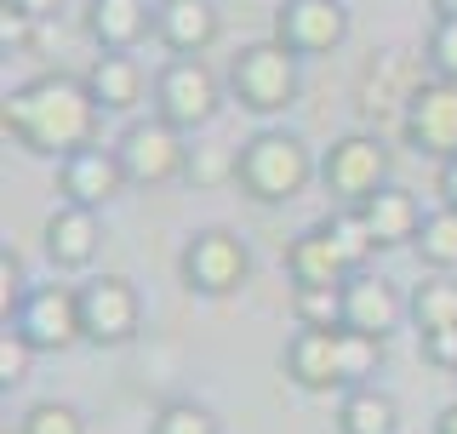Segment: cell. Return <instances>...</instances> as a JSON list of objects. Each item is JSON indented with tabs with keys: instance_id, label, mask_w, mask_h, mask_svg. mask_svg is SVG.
I'll return each instance as SVG.
<instances>
[{
	"instance_id": "1",
	"label": "cell",
	"mask_w": 457,
	"mask_h": 434,
	"mask_svg": "<svg viewBox=\"0 0 457 434\" xmlns=\"http://www.w3.org/2000/svg\"><path fill=\"white\" fill-rule=\"evenodd\" d=\"M97 97L92 86L75 75H40L29 86H12L6 104H0V126L18 143L23 154L40 161H69V154L92 149L97 138Z\"/></svg>"
},
{
	"instance_id": "2",
	"label": "cell",
	"mask_w": 457,
	"mask_h": 434,
	"mask_svg": "<svg viewBox=\"0 0 457 434\" xmlns=\"http://www.w3.org/2000/svg\"><path fill=\"white\" fill-rule=\"evenodd\" d=\"M314 178H320L314 149L297 132H280V126H269V132H257L235 149V183L257 206H286V200H297Z\"/></svg>"
},
{
	"instance_id": "3",
	"label": "cell",
	"mask_w": 457,
	"mask_h": 434,
	"mask_svg": "<svg viewBox=\"0 0 457 434\" xmlns=\"http://www.w3.org/2000/svg\"><path fill=\"white\" fill-rule=\"evenodd\" d=\"M297 57L280 40H252L228 63V92L246 114H286L297 104Z\"/></svg>"
},
{
	"instance_id": "4",
	"label": "cell",
	"mask_w": 457,
	"mask_h": 434,
	"mask_svg": "<svg viewBox=\"0 0 457 434\" xmlns=\"http://www.w3.org/2000/svg\"><path fill=\"white\" fill-rule=\"evenodd\" d=\"M120 154V171L132 189H166L171 178H189V149H183V132L166 126L161 114L154 121H132L114 143Z\"/></svg>"
},
{
	"instance_id": "5",
	"label": "cell",
	"mask_w": 457,
	"mask_h": 434,
	"mask_svg": "<svg viewBox=\"0 0 457 434\" xmlns=\"http://www.w3.org/2000/svg\"><path fill=\"white\" fill-rule=\"evenodd\" d=\"M6 326L18 331L35 355H69L75 343H86V331H80V292H69V286H29Z\"/></svg>"
},
{
	"instance_id": "6",
	"label": "cell",
	"mask_w": 457,
	"mask_h": 434,
	"mask_svg": "<svg viewBox=\"0 0 457 434\" xmlns=\"http://www.w3.org/2000/svg\"><path fill=\"white\" fill-rule=\"evenodd\" d=\"M223 109V86L200 57H171V63L154 75V114L178 132H195V126H212Z\"/></svg>"
},
{
	"instance_id": "7",
	"label": "cell",
	"mask_w": 457,
	"mask_h": 434,
	"mask_svg": "<svg viewBox=\"0 0 457 434\" xmlns=\"http://www.w3.org/2000/svg\"><path fill=\"white\" fill-rule=\"evenodd\" d=\"M178 269H183V286H189V292L228 297V292L246 286L252 252H246V240H240L235 229H195L189 246H183V257H178Z\"/></svg>"
},
{
	"instance_id": "8",
	"label": "cell",
	"mask_w": 457,
	"mask_h": 434,
	"mask_svg": "<svg viewBox=\"0 0 457 434\" xmlns=\"http://www.w3.org/2000/svg\"><path fill=\"white\" fill-rule=\"evenodd\" d=\"M389 166H395V154L383 149V138L343 132L332 149L320 154V183H326V195L343 200V206H361V200H371L383 183H389Z\"/></svg>"
},
{
	"instance_id": "9",
	"label": "cell",
	"mask_w": 457,
	"mask_h": 434,
	"mask_svg": "<svg viewBox=\"0 0 457 434\" xmlns=\"http://www.w3.org/2000/svg\"><path fill=\"white\" fill-rule=\"evenodd\" d=\"M80 292V331L86 343L97 349H120V343L137 338L143 326V303H137V286L126 274H97V280L75 286Z\"/></svg>"
},
{
	"instance_id": "10",
	"label": "cell",
	"mask_w": 457,
	"mask_h": 434,
	"mask_svg": "<svg viewBox=\"0 0 457 434\" xmlns=\"http://www.w3.org/2000/svg\"><path fill=\"white\" fill-rule=\"evenodd\" d=\"M400 138L406 149L428 161H452L457 154V80H423L411 104L400 109Z\"/></svg>"
},
{
	"instance_id": "11",
	"label": "cell",
	"mask_w": 457,
	"mask_h": 434,
	"mask_svg": "<svg viewBox=\"0 0 457 434\" xmlns=\"http://www.w3.org/2000/svg\"><path fill=\"white\" fill-rule=\"evenodd\" d=\"M275 40L292 57H320L349 40V6L343 0H280L275 6Z\"/></svg>"
},
{
	"instance_id": "12",
	"label": "cell",
	"mask_w": 457,
	"mask_h": 434,
	"mask_svg": "<svg viewBox=\"0 0 457 434\" xmlns=\"http://www.w3.org/2000/svg\"><path fill=\"white\" fill-rule=\"evenodd\" d=\"M126 189V171H120V154L114 149H80L69 154V161H57V195L69 200V206H109L114 195Z\"/></svg>"
},
{
	"instance_id": "13",
	"label": "cell",
	"mask_w": 457,
	"mask_h": 434,
	"mask_svg": "<svg viewBox=\"0 0 457 434\" xmlns=\"http://www.w3.org/2000/svg\"><path fill=\"white\" fill-rule=\"evenodd\" d=\"M280 366H286V378L303 388V395H332V388H343L337 331H309V326H297V338L286 343Z\"/></svg>"
},
{
	"instance_id": "14",
	"label": "cell",
	"mask_w": 457,
	"mask_h": 434,
	"mask_svg": "<svg viewBox=\"0 0 457 434\" xmlns=\"http://www.w3.org/2000/svg\"><path fill=\"white\" fill-rule=\"evenodd\" d=\"M40 240H46L52 269L75 274V269H86V263L97 257V246H104V229H97V212H92V206H69V200H63V206L46 217Z\"/></svg>"
},
{
	"instance_id": "15",
	"label": "cell",
	"mask_w": 457,
	"mask_h": 434,
	"mask_svg": "<svg viewBox=\"0 0 457 434\" xmlns=\"http://www.w3.org/2000/svg\"><path fill=\"white\" fill-rule=\"evenodd\" d=\"M154 40L171 57H200L218 40V6L212 0H161L154 6Z\"/></svg>"
},
{
	"instance_id": "16",
	"label": "cell",
	"mask_w": 457,
	"mask_h": 434,
	"mask_svg": "<svg viewBox=\"0 0 457 434\" xmlns=\"http://www.w3.org/2000/svg\"><path fill=\"white\" fill-rule=\"evenodd\" d=\"M406 321V303L389 280H378V274H349V286H343V326L349 331H371V338H389V331Z\"/></svg>"
},
{
	"instance_id": "17",
	"label": "cell",
	"mask_w": 457,
	"mask_h": 434,
	"mask_svg": "<svg viewBox=\"0 0 457 434\" xmlns=\"http://www.w3.org/2000/svg\"><path fill=\"white\" fill-rule=\"evenodd\" d=\"M354 212L366 217L378 252H383V246H411V240H418V229H423V217H428V212L418 206V195L400 189V183H383V189L371 195V200H361Z\"/></svg>"
},
{
	"instance_id": "18",
	"label": "cell",
	"mask_w": 457,
	"mask_h": 434,
	"mask_svg": "<svg viewBox=\"0 0 457 434\" xmlns=\"http://www.w3.org/2000/svg\"><path fill=\"white\" fill-rule=\"evenodd\" d=\"M86 86H92L97 109L104 114H126L143 104V86H149V75H143V63L132 52H104L92 69H86Z\"/></svg>"
},
{
	"instance_id": "19",
	"label": "cell",
	"mask_w": 457,
	"mask_h": 434,
	"mask_svg": "<svg viewBox=\"0 0 457 434\" xmlns=\"http://www.w3.org/2000/svg\"><path fill=\"white\" fill-rule=\"evenodd\" d=\"M286 274H292V286H343L354 269L343 263V252L332 246V235L314 223V229H303V235L286 246Z\"/></svg>"
},
{
	"instance_id": "20",
	"label": "cell",
	"mask_w": 457,
	"mask_h": 434,
	"mask_svg": "<svg viewBox=\"0 0 457 434\" xmlns=\"http://www.w3.org/2000/svg\"><path fill=\"white\" fill-rule=\"evenodd\" d=\"M149 29H154V12L143 0H92L86 6V35L104 52H132Z\"/></svg>"
},
{
	"instance_id": "21",
	"label": "cell",
	"mask_w": 457,
	"mask_h": 434,
	"mask_svg": "<svg viewBox=\"0 0 457 434\" xmlns=\"http://www.w3.org/2000/svg\"><path fill=\"white\" fill-rule=\"evenodd\" d=\"M423 86V75L406 63L400 52H383L378 63L361 75V109L366 114H383V109H406L411 104V92Z\"/></svg>"
},
{
	"instance_id": "22",
	"label": "cell",
	"mask_w": 457,
	"mask_h": 434,
	"mask_svg": "<svg viewBox=\"0 0 457 434\" xmlns=\"http://www.w3.org/2000/svg\"><path fill=\"white\" fill-rule=\"evenodd\" d=\"M337 429L343 434H395L400 429V406L383 388H343V406H337Z\"/></svg>"
},
{
	"instance_id": "23",
	"label": "cell",
	"mask_w": 457,
	"mask_h": 434,
	"mask_svg": "<svg viewBox=\"0 0 457 434\" xmlns=\"http://www.w3.org/2000/svg\"><path fill=\"white\" fill-rule=\"evenodd\" d=\"M406 314H411V326H418V338L423 331L457 326V280L452 274H428V280H418L411 297H406Z\"/></svg>"
},
{
	"instance_id": "24",
	"label": "cell",
	"mask_w": 457,
	"mask_h": 434,
	"mask_svg": "<svg viewBox=\"0 0 457 434\" xmlns=\"http://www.w3.org/2000/svg\"><path fill=\"white\" fill-rule=\"evenodd\" d=\"M383 355H389V338H371V331H337V360H343V388H366L378 378Z\"/></svg>"
},
{
	"instance_id": "25",
	"label": "cell",
	"mask_w": 457,
	"mask_h": 434,
	"mask_svg": "<svg viewBox=\"0 0 457 434\" xmlns=\"http://www.w3.org/2000/svg\"><path fill=\"white\" fill-rule=\"evenodd\" d=\"M418 257H423V269H435V274H452L457 269V206H440V212H428L423 217V229H418Z\"/></svg>"
},
{
	"instance_id": "26",
	"label": "cell",
	"mask_w": 457,
	"mask_h": 434,
	"mask_svg": "<svg viewBox=\"0 0 457 434\" xmlns=\"http://www.w3.org/2000/svg\"><path fill=\"white\" fill-rule=\"evenodd\" d=\"M349 286V280H343ZM343 286H292V314L309 331H343Z\"/></svg>"
},
{
	"instance_id": "27",
	"label": "cell",
	"mask_w": 457,
	"mask_h": 434,
	"mask_svg": "<svg viewBox=\"0 0 457 434\" xmlns=\"http://www.w3.org/2000/svg\"><path fill=\"white\" fill-rule=\"evenodd\" d=\"M320 229H326V235H332V246H337V252H343V263H349L354 274H361V269H366V257L378 252V240H371L366 217L354 212V206H343V212H332V217H326Z\"/></svg>"
},
{
	"instance_id": "28",
	"label": "cell",
	"mask_w": 457,
	"mask_h": 434,
	"mask_svg": "<svg viewBox=\"0 0 457 434\" xmlns=\"http://www.w3.org/2000/svg\"><path fill=\"white\" fill-rule=\"evenodd\" d=\"M149 434H218V417L200 406V400H166V406L154 412Z\"/></svg>"
},
{
	"instance_id": "29",
	"label": "cell",
	"mask_w": 457,
	"mask_h": 434,
	"mask_svg": "<svg viewBox=\"0 0 457 434\" xmlns=\"http://www.w3.org/2000/svg\"><path fill=\"white\" fill-rule=\"evenodd\" d=\"M18 434H86V417L69 406V400H40V406L23 412Z\"/></svg>"
},
{
	"instance_id": "30",
	"label": "cell",
	"mask_w": 457,
	"mask_h": 434,
	"mask_svg": "<svg viewBox=\"0 0 457 434\" xmlns=\"http://www.w3.org/2000/svg\"><path fill=\"white\" fill-rule=\"evenodd\" d=\"M423 52H428L435 80H457V18H435V29H428V40H423Z\"/></svg>"
},
{
	"instance_id": "31",
	"label": "cell",
	"mask_w": 457,
	"mask_h": 434,
	"mask_svg": "<svg viewBox=\"0 0 457 434\" xmlns=\"http://www.w3.org/2000/svg\"><path fill=\"white\" fill-rule=\"evenodd\" d=\"M29 360H35V349H29V343L18 338V331H0V383L6 388H18L23 378H29Z\"/></svg>"
},
{
	"instance_id": "32",
	"label": "cell",
	"mask_w": 457,
	"mask_h": 434,
	"mask_svg": "<svg viewBox=\"0 0 457 434\" xmlns=\"http://www.w3.org/2000/svg\"><path fill=\"white\" fill-rule=\"evenodd\" d=\"M423 360L428 366H440V371H457V326H446V331H423Z\"/></svg>"
},
{
	"instance_id": "33",
	"label": "cell",
	"mask_w": 457,
	"mask_h": 434,
	"mask_svg": "<svg viewBox=\"0 0 457 434\" xmlns=\"http://www.w3.org/2000/svg\"><path fill=\"white\" fill-rule=\"evenodd\" d=\"M23 292H29V286H23L18 257H12V252H0V314H6V321H12V309L23 303Z\"/></svg>"
},
{
	"instance_id": "34",
	"label": "cell",
	"mask_w": 457,
	"mask_h": 434,
	"mask_svg": "<svg viewBox=\"0 0 457 434\" xmlns=\"http://www.w3.org/2000/svg\"><path fill=\"white\" fill-rule=\"evenodd\" d=\"M29 29H35V18H29L23 6H12V0H0V40H6V52H12V46H23Z\"/></svg>"
},
{
	"instance_id": "35",
	"label": "cell",
	"mask_w": 457,
	"mask_h": 434,
	"mask_svg": "<svg viewBox=\"0 0 457 434\" xmlns=\"http://www.w3.org/2000/svg\"><path fill=\"white\" fill-rule=\"evenodd\" d=\"M189 178L195 183H212V178H235V154H189Z\"/></svg>"
},
{
	"instance_id": "36",
	"label": "cell",
	"mask_w": 457,
	"mask_h": 434,
	"mask_svg": "<svg viewBox=\"0 0 457 434\" xmlns=\"http://www.w3.org/2000/svg\"><path fill=\"white\" fill-rule=\"evenodd\" d=\"M440 206H457V154L440 161Z\"/></svg>"
},
{
	"instance_id": "37",
	"label": "cell",
	"mask_w": 457,
	"mask_h": 434,
	"mask_svg": "<svg viewBox=\"0 0 457 434\" xmlns=\"http://www.w3.org/2000/svg\"><path fill=\"white\" fill-rule=\"evenodd\" d=\"M12 6H23L29 18L40 23V18H52V12H63V0H12Z\"/></svg>"
},
{
	"instance_id": "38",
	"label": "cell",
	"mask_w": 457,
	"mask_h": 434,
	"mask_svg": "<svg viewBox=\"0 0 457 434\" xmlns=\"http://www.w3.org/2000/svg\"><path fill=\"white\" fill-rule=\"evenodd\" d=\"M435 434H457V406H446V412H440V423H435Z\"/></svg>"
},
{
	"instance_id": "39",
	"label": "cell",
	"mask_w": 457,
	"mask_h": 434,
	"mask_svg": "<svg viewBox=\"0 0 457 434\" xmlns=\"http://www.w3.org/2000/svg\"><path fill=\"white\" fill-rule=\"evenodd\" d=\"M435 18H457V0H435Z\"/></svg>"
}]
</instances>
